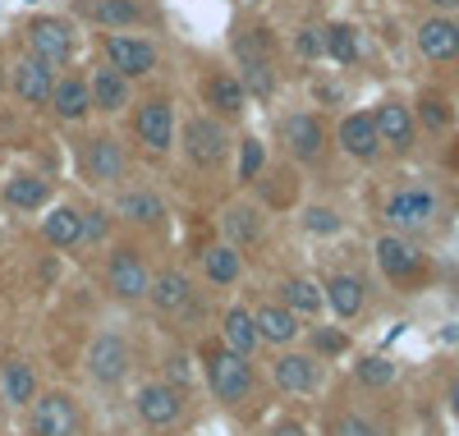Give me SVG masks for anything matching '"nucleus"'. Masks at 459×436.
<instances>
[{"instance_id": "nucleus-1", "label": "nucleus", "mask_w": 459, "mask_h": 436, "mask_svg": "<svg viewBox=\"0 0 459 436\" xmlns=\"http://www.w3.org/2000/svg\"><path fill=\"white\" fill-rule=\"evenodd\" d=\"M207 381H212V395L221 405H239L253 390V368H248V359H239V353L216 349L212 363H207Z\"/></svg>"}, {"instance_id": "nucleus-2", "label": "nucleus", "mask_w": 459, "mask_h": 436, "mask_svg": "<svg viewBox=\"0 0 459 436\" xmlns=\"http://www.w3.org/2000/svg\"><path fill=\"white\" fill-rule=\"evenodd\" d=\"M28 47H32V60L56 69L74 56V32H69L65 19H32L28 23Z\"/></svg>"}, {"instance_id": "nucleus-3", "label": "nucleus", "mask_w": 459, "mask_h": 436, "mask_svg": "<svg viewBox=\"0 0 459 436\" xmlns=\"http://www.w3.org/2000/svg\"><path fill=\"white\" fill-rule=\"evenodd\" d=\"M106 60L115 74H125V78H143L157 69V47L143 42V37H125V32H110L106 37Z\"/></svg>"}, {"instance_id": "nucleus-4", "label": "nucleus", "mask_w": 459, "mask_h": 436, "mask_svg": "<svg viewBox=\"0 0 459 436\" xmlns=\"http://www.w3.org/2000/svg\"><path fill=\"white\" fill-rule=\"evenodd\" d=\"M32 432L37 436H79V405L60 390L32 400Z\"/></svg>"}, {"instance_id": "nucleus-5", "label": "nucleus", "mask_w": 459, "mask_h": 436, "mask_svg": "<svg viewBox=\"0 0 459 436\" xmlns=\"http://www.w3.org/2000/svg\"><path fill=\"white\" fill-rule=\"evenodd\" d=\"M184 152H188V161L212 170L225 161V125L207 120V115H198V120H188L184 125Z\"/></svg>"}, {"instance_id": "nucleus-6", "label": "nucleus", "mask_w": 459, "mask_h": 436, "mask_svg": "<svg viewBox=\"0 0 459 436\" xmlns=\"http://www.w3.org/2000/svg\"><path fill=\"white\" fill-rule=\"evenodd\" d=\"M106 275H110L115 299H125V303L147 299V290H152V275H147V266H143V257H138L134 249H115V253H110Z\"/></svg>"}, {"instance_id": "nucleus-7", "label": "nucleus", "mask_w": 459, "mask_h": 436, "mask_svg": "<svg viewBox=\"0 0 459 436\" xmlns=\"http://www.w3.org/2000/svg\"><path fill=\"white\" fill-rule=\"evenodd\" d=\"M134 134L147 152H170L175 143V110L170 101H143L134 115Z\"/></svg>"}, {"instance_id": "nucleus-8", "label": "nucleus", "mask_w": 459, "mask_h": 436, "mask_svg": "<svg viewBox=\"0 0 459 436\" xmlns=\"http://www.w3.org/2000/svg\"><path fill=\"white\" fill-rule=\"evenodd\" d=\"M432 216H437V197L428 188H400L386 203V221L395 230H428Z\"/></svg>"}, {"instance_id": "nucleus-9", "label": "nucleus", "mask_w": 459, "mask_h": 436, "mask_svg": "<svg viewBox=\"0 0 459 436\" xmlns=\"http://www.w3.org/2000/svg\"><path fill=\"white\" fill-rule=\"evenodd\" d=\"M138 418L147 423V427H170L179 414H184V400H179V390L175 386H166V381H147L143 390H138Z\"/></svg>"}, {"instance_id": "nucleus-10", "label": "nucleus", "mask_w": 459, "mask_h": 436, "mask_svg": "<svg viewBox=\"0 0 459 436\" xmlns=\"http://www.w3.org/2000/svg\"><path fill=\"white\" fill-rule=\"evenodd\" d=\"M83 170H88L92 184H115L125 175V147L115 143L110 134H97L88 143V152H83Z\"/></svg>"}, {"instance_id": "nucleus-11", "label": "nucleus", "mask_w": 459, "mask_h": 436, "mask_svg": "<svg viewBox=\"0 0 459 436\" xmlns=\"http://www.w3.org/2000/svg\"><path fill=\"white\" fill-rule=\"evenodd\" d=\"M88 368H92L97 381L115 386V381L129 372V349H125V340H120V336H97L92 349H88Z\"/></svg>"}, {"instance_id": "nucleus-12", "label": "nucleus", "mask_w": 459, "mask_h": 436, "mask_svg": "<svg viewBox=\"0 0 459 436\" xmlns=\"http://www.w3.org/2000/svg\"><path fill=\"white\" fill-rule=\"evenodd\" d=\"M377 266L391 275V281H413L418 266H423V257L413 253L409 240H400V234H381L377 240Z\"/></svg>"}, {"instance_id": "nucleus-13", "label": "nucleus", "mask_w": 459, "mask_h": 436, "mask_svg": "<svg viewBox=\"0 0 459 436\" xmlns=\"http://www.w3.org/2000/svg\"><path fill=\"white\" fill-rule=\"evenodd\" d=\"M317 381H322V372H317L313 353H281L276 359V386L285 395H308V390H317Z\"/></svg>"}, {"instance_id": "nucleus-14", "label": "nucleus", "mask_w": 459, "mask_h": 436, "mask_svg": "<svg viewBox=\"0 0 459 436\" xmlns=\"http://www.w3.org/2000/svg\"><path fill=\"white\" fill-rule=\"evenodd\" d=\"M14 92L28 101V106H42V101H51V92H56V74H51V65H42V60H19L14 65Z\"/></svg>"}, {"instance_id": "nucleus-15", "label": "nucleus", "mask_w": 459, "mask_h": 436, "mask_svg": "<svg viewBox=\"0 0 459 436\" xmlns=\"http://www.w3.org/2000/svg\"><path fill=\"white\" fill-rule=\"evenodd\" d=\"M340 147L350 152V156H359V161H372L377 147H381L372 115H363V110L359 115H344V120H340Z\"/></svg>"}, {"instance_id": "nucleus-16", "label": "nucleus", "mask_w": 459, "mask_h": 436, "mask_svg": "<svg viewBox=\"0 0 459 436\" xmlns=\"http://www.w3.org/2000/svg\"><path fill=\"white\" fill-rule=\"evenodd\" d=\"M418 51H423L428 60H455L459 56V28L450 19H428L423 28H418Z\"/></svg>"}, {"instance_id": "nucleus-17", "label": "nucleus", "mask_w": 459, "mask_h": 436, "mask_svg": "<svg viewBox=\"0 0 459 436\" xmlns=\"http://www.w3.org/2000/svg\"><path fill=\"white\" fill-rule=\"evenodd\" d=\"M51 106H56V115H60L65 125H74V120H83V115L92 110V92H88V83H83L79 74H69V78H60V83H56Z\"/></svg>"}, {"instance_id": "nucleus-18", "label": "nucleus", "mask_w": 459, "mask_h": 436, "mask_svg": "<svg viewBox=\"0 0 459 436\" xmlns=\"http://www.w3.org/2000/svg\"><path fill=\"white\" fill-rule=\"evenodd\" d=\"M253 327H257V340L266 344H290L299 336V317L290 308H276V303H262L253 312Z\"/></svg>"}, {"instance_id": "nucleus-19", "label": "nucleus", "mask_w": 459, "mask_h": 436, "mask_svg": "<svg viewBox=\"0 0 459 436\" xmlns=\"http://www.w3.org/2000/svg\"><path fill=\"white\" fill-rule=\"evenodd\" d=\"M88 92H92V106H97V110H110V115H115V110L129 101V78L115 74L110 65H101V69H92Z\"/></svg>"}, {"instance_id": "nucleus-20", "label": "nucleus", "mask_w": 459, "mask_h": 436, "mask_svg": "<svg viewBox=\"0 0 459 436\" xmlns=\"http://www.w3.org/2000/svg\"><path fill=\"white\" fill-rule=\"evenodd\" d=\"M372 125H377V138H381V143H391L395 152L413 147V120H409V110H404V106L386 101V106L372 115Z\"/></svg>"}, {"instance_id": "nucleus-21", "label": "nucleus", "mask_w": 459, "mask_h": 436, "mask_svg": "<svg viewBox=\"0 0 459 436\" xmlns=\"http://www.w3.org/2000/svg\"><path fill=\"white\" fill-rule=\"evenodd\" d=\"M152 303H157L161 312H184L188 299H194V285H188V275L184 271H161L157 281H152Z\"/></svg>"}, {"instance_id": "nucleus-22", "label": "nucleus", "mask_w": 459, "mask_h": 436, "mask_svg": "<svg viewBox=\"0 0 459 436\" xmlns=\"http://www.w3.org/2000/svg\"><path fill=\"white\" fill-rule=\"evenodd\" d=\"M221 340L230 353H239V359H248V353L257 349V327H253V312L244 308H230L225 322H221Z\"/></svg>"}, {"instance_id": "nucleus-23", "label": "nucleus", "mask_w": 459, "mask_h": 436, "mask_svg": "<svg viewBox=\"0 0 459 436\" xmlns=\"http://www.w3.org/2000/svg\"><path fill=\"white\" fill-rule=\"evenodd\" d=\"M285 138H290V152L299 156V161H317L322 156V125L313 120V115H294V120L285 125Z\"/></svg>"}, {"instance_id": "nucleus-24", "label": "nucleus", "mask_w": 459, "mask_h": 436, "mask_svg": "<svg viewBox=\"0 0 459 436\" xmlns=\"http://www.w3.org/2000/svg\"><path fill=\"white\" fill-rule=\"evenodd\" d=\"M322 299L335 308V317H344V322H350V317L363 312V281H359V275H331Z\"/></svg>"}, {"instance_id": "nucleus-25", "label": "nucleus", "mask_w": 459, "mask_h": 436, "mask_svg": "<svg viewBox=\"0 0 459 436\" xmlns=\"http://www.w3.org/2000/svg\"><path fill=\"white\" fill-rule=\"evenodd\" d=\"M42 240L56 244V249H74V244H83V216L74 212V207H56L47 221H42Z\"/></svg>"}, {"instance_id": "nucleus-26", "label": "nucleus", "mask_w": 459, "mask_h": 436, "mask_svg": "<svg viewBox=\"0 0 459 436\" xmlns=\"http://www.w3.org/2000/svg\"><path fill=\"white\" fill-rule=\"evenodd\" d=\"M239 249L235 244H212L207 253H203V271H207V281L212 285H235L239 281Z\"/></svg>"}, {"instance_id": "nucleus-27", "label": "nucleus", "mask_w": 459, "mask_h": 436, "mask_svg": "<svg viewBox=\"0 0 459 436\" xmlns=\"http://www.w3.org/2000/svg\"><path fill=\"white\" fill-rule=\"evenodd\" d=\"M47 197H51V184L37 179V175H14V179L5 184V203L19 207V212H37Z\"/></svg>"}, {"instance_id": "nucleus-28", "label": "nucleus", "mask_w": 459, "mask_h": 436, "mask_svg": "<svg viewBox=\"0 0 459 436\" xmlns=\"http://www.w3.org/2000/svg\"><path fill=\"white\" fill-rule=\"evenodd\" d=\"M0 400L5 405H32L37 400V377L28 363H10L0 372Z\"/></svg>"}, {"instance_id": "nucleus-29", "label": "nucleus", "mask_w": 459, "mask_h": 436, "mask_svg": "<svg viewBox=\"0 0 459 436\" xmlns=\"http://www.w3.org/2000/svg\"><path fill=\"white\" fill-rule=\"evenodd\" d=\"M207 101L216 110H225V115H239L244 101H248V92H244V83H239L235 74H212L207 78Z\"/></svg>"}, {"instance_id": "nucleus-30", "label": "nucleus", "mask_w": 459, "mask_h": 436, "mask_svg": "<svg viewBox=\"0 0 459 436\" xmlns=\"http://www.w3.org/2000/svg\"><path fill=\"white\" fill-rule=\"evenodd\" d=\"M88 14L106 28H125V23H143L147 10L134 5V0H88Z\"/></svg>"}, {"instance_id": "nucleus-31", "label": "nucleus", "mask_w": 459, "mask_h": 436, "mask_svg": "<svg viewBox=\"0 0 459 436\" xmlns=\"http://www.w3.org/2000/svg\"><path fill=\"white\" fill-rule=\"evenodd\" d=\"M281 294H285V308L294 312V317H317L322 312V290L313 285V281H285L281 285Z\"/></svg>"}, {"instance_id": "nucleus-32", "label": "nucleus", "mask_w": 459, "mask_h": 436, "mask_svg": "<svg viewBox=\"0 0 459 436\" xmlns=\"http://www.w3.org/2000/svg\"><path fill=\"white\" fill-rule=\"evenodd\" d=\"M120 216L134 221V225H157L166 216V207H161V197H152V193H129V197H120Z\"/></svg>"}, {"instance_id": "nucleus-33", "label": "nucleus", "mask_w": 459, "mask_h": 436, "mask_svg": "<svg viewBox=\"0 0 459 436\" xmlns=\"http://www.w3.org/2000/svg\"><path fill=\"white\" fill-rule=\"evenodd\" d=\"M225 234H230V244H253L262 234V216L253 207H230L225 212Z\"/></svg>"}, {"instance_id": "nucleus-34", "label": "nucleus", "mask_w": 459, "mask_h": 436, "mask_svg": "<svg viewBox=\"0 0 459 436\" xmlns=\"http://www.w3.org/2000/svg\"><path fill=\"white\" fill-rule=\"evenodd\" d=\"M322 42H326V56H331V60H340V65H354V60H359V37H354V28H350V23L326 28V32H322Z\"/></svg>"}, {"instance_id": "nucleus-35", "label": "nucleus", "mask_w": 459, "mask_h": 436, "mask_svg": "<svg viewBox=\"0 0 459 436\" xmlns=\"http://www.w3.org/2000/svg\"><path fill=\"white\" fill-rule=\"evenodd\" d=\"M244 92H253V97H266L272 92V65L266 60H244Z\"/></svg>"}, {"instance_id": "nucleus-36", "label": "nucleus", "mask_w": 459, "mask_h": 436, "mask_svg": "<svg viewBox=\"0 0 459 436\" xmlns=\"http://www.w3.org/2000/svg\"><path fill=\"white\" fill-rule=\"evenodd\" d=\"M266 166V147L257 143V138H248L244 143V152H239V179L248 184V179H257V170Z\"/></svg>"}, {"instance_id": "nucleus-37", "label": "nucleus", "mask_w": 459, "mask_h": 436, "mask_svg": "<svg viewBox=\"0 0 459 436\" xmlns=\"http://www.w3.org/2000/svg\"><path fill=\"white\" fill-rule=\"evenodd\" d=\"M359 381H363V386H391V381H395V363H386V359H363V363H359Z\"/></svg>"}, {"instance_id": "nucleus-38", "label": "nucleus", "mask_w": 459, "mask_h": 436, "mask_svg": "<svg viewBox=\"0 0 459 436\" xmlns=\"http://www.w3.org/2000/svg\"><path fill=\"white\" fill-rule=\"evenodd\" d=\"M166 363H170V368H166V372H170V381H166V386H175V390L184 395L188 386H194V363H188V353H170Z\"/></svg>"}, {"instance_id": "nucleus-39", "label": "nucleus", "mask_w": 459, "mask_h": 436, "mask_svg": "<svg viewBox=\"0 0 459 436\" xmlns=\"http://www.w3.org/2000/svg\"><path fill=\"white\" fill-rule=\"evenodd\" d=\"M303 225H308L313 234H335V230H340V216L326 212V207H313L308 216H303Z\"/></svg>"}, {"instance_id": "nucleus-40", "label": "nucleus", "mask_w": 459, "mask_h": 436, "mask_svg": "<svg viewBox=\"0 0 459 436\" xmlns=\"http://www.w3.org/2000/svg\"><path fill=\"white\" fill-rule=\"evenodd\" d=\"M294 47H299V56H303V60H317V56L326 51V42H322V32H317V28H303Z\"/></svg>"}, {"instance_id": "nucleus-41", "label": "nucleus", "mask_w": 459, "mask_h": 436, "mask_svg": "<svg viewBox=\"0 0 459 436\" xmlns=\"http://www.w3.org/2000/svg\"><path fill=\"white\" fill-rule=\"evenodd\" d=\"M423 125H428V129H446V125H450V110H446L437 97L423 101Z\"/></svg>"}, {"instance_id": "nucleus-42", "label": "nucleus", "mask_w": 459, "mask_h": 436, "mask_svg": "<svg viewBox=\"0 0 459 436\" xmlns=\"http://www.w3.org/2000/svg\"><path fill=\"white\" fill-rule=\"evenodd\" d=\"M331 432H335V436H377V427L363 423V418H335Z\"/></svg>"}, {"instance_id": "nucleus-43", "label": "nucleus", "mask_w": 459, "mask_h": 436, "mask_svg": "<svg viewBox=\"0 0 459 436\" xmlns=\"http://www.w3.org/2000/svg\"><path fill=\"white\" fill-rule=\"evenodd\" d=\"M101 234H106V212H88L83 216V244L101 240Z\"/></svg>"}, {"instance_id": "nucleus-44", "label": "nucleus", "mask_w": 459, "mask_h": 436, "mask_svg": "<svg viewBox=\"0 0 459 436\" xmlns=\"http://www.w3.org/2000/svg\"><path fill=\"white\" fill-rule=\"evenodd\" d=\"M317 349L322 353H340L344 349V336L340 331H317Z\"/></svg>"}, {"instance_id": "nucleus-45", "label": "nucleus", "mask_w": 459, "mask_h": 436, "mask_svg": "<svg viewBox=\"0 0 459 436\" xmlns=\"http://www.w3.org/2000/svg\"><path fill=\"white\" fill-rule=\"evenodd\" d=\"M272 436H308V432H303V423H294V418H281L272 427Z\"/></svg>"}, {"instance_id": "nucleus-46", "label": "nucleus", "mask_w": 459, "mask_h": 436, "mask_svg": "<svg viewBox=\"0 0 459 436\" xmlns=\"http://www.w3.org/2000/svg\"><path fill=\"white\" fill-rule=\"evenodd\" d=\"M450 409H455V418H459V381L450 386Z\"/></svg>"}, {"instance_id": "nucleus-47", "label": "nucleus", "mask_w": 459, "mask_h": 436, "mask_svg": "<svg viewBox=\"0 0 459 436\" xmlns=\"http://www.w3.org/2000/svg\"><path fill=\"white\" fill-rule=\"evenodd\" d=\"M432 5H441V10H450V5H459V0H432Z\"/></svg>"}, {"instance_id": "nucleus-48", "label": "nucleus", "mask_w": 459, "mask_h": 436, "mask_svg": "<svg viewBox=\"0 0 459 436\" xmlns=\"http://www.w3.org/2000/svg\"><path fill=\"white\" fill-rule=\"evenodd\" d=\"M455 28H459V23H455Z\"/></svg>"}]
</instances>
